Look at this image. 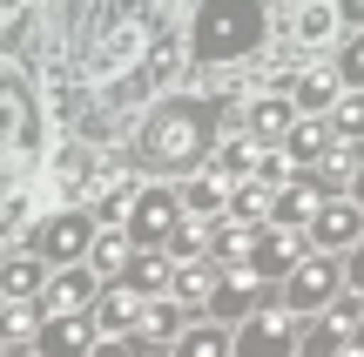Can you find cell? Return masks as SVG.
<instances>
[{
  "label": "cell",
  "mask_w": 364,
  "mask_h": 357,
  "mask_svg": "<svg viewBox=\"0 0 364 357\" xmlns=\"http://www.w3.org/2000/svg\"><path fill=\"white\" fill-rule=\"evenodd\" d=\"M142 155L156 162V169H196V162L209 155V108L203 101L156 108L149 128H142Z\"/></svg>",
  "instance_id": "cell-1"
},
{
  "label": "cell",
  "mask_w": 364,
  "mask_h": 357,
  "mask_svg": "<svg viewBox=\"0 0 364 357\" xmlns=\"http://www.w3.org/2000/svg\"><path fill=\"white\" fill-rule=\"evenodd\" d=\"M263 40V7L257 0H203L196 13V54L203 61H236Z\"/></svg>",
  "instance_id": "cell-2"
},
{
  "label": "cell",
  "mask_w": 364,
  "mask_h": 357,
  "mask_svg": "<svg viewBox=\"0 0 364 357\" xmlns=\"http://www.w3.org/2000/svg\"><path fill=\"white\" fill-rule=\"evenodd\" d=\"M277 283H284V290H277V310H290V317H317V310L344 290V263L331 250H311V256H297Z\"/></svg>",
  "instance_id": "cell-3"
},
{
  "label": "cell",
  "mask_w": 364,
  "mask_h": 357,
  "mask_svg": "<svg viewBox=\"0 0 364 357\" xmlns=\"http://www.w3.org/2000/svg\"><path fill=\"white\" fill-rule=\"evenodd\" d=\"M297 324L304 317H290V310H277V304L250 310L243 324H230V357H290L297 351Z\"/></svg>",
  "instance_id": "cell-4"
},
{
  "label": "cell",
  "mask_w": 364,
  "mask_h": 357,
  "mask_svg": "<svg viewBox=\"0 0 364 357\" xmlns=\"http://www.w3.org/2000/svg\"><path fill=\"white\" fill-rule=\"evenodd\" d=\"M176 216H182L176 189H135V196H129V216H122V229H129L135 250H162V236H169Z\"/></svg>",
  "instance_id": "cell-5"
},
{
  "label": "cell",
  "mask_w": 364,
  "mask_h": 357,
  "mask_svg": "<svg viewBox=\"0 0 364 357\" xmlns=\"http://www.w3.org/2000/svg\"><path fill=\"white\" fill-rule=\"evenodd\" d=\"M88 236H95L88 216H81V209H61V216H48V223H41L34 256H41V263H81V256H88Z\"/></svg>",
  "instance_id": "cell-6"
},
{
  "label": "cell",
  "mask_w": 364,
  "mask_h": 357,
  "mask_svg": "<svg viewBox=\"0 0 364 357\" xmlns=\"http://www.w3.org/2000/svg\"><path fill=\"white\" fill-rule=\"evenodd\" d=\"M216 175L223 182H243V175H263V182H277V155H270V142L263 135H236V142H223L216 148Z\"/></svg>",
  "instance_id": "cell-7"
},
{
  "label": "cell",
  "mask_w": 364,
  "mask_h": 357,
  "mask_svg": "<svg viewBox=\"0 0 364 357\" xmlns=\"http://www.w3.org/2000/svg\"><path fill=\"white\" fill-rule=\"evenodd\" d=\"M304 236H311L317 250L338 256V250H351V243L364 236V209H358V202H317V216L304 223Z\"/></svg>",
  "instance_id": "cell-8"
},
{
  "label": "cell",
  "mask_w": 364,
  "mask_h": 357,
  "mask_svg": "<svg viewBox=\"0 0 364 357\" xmlns=\"http://www.w3.org/2000/svg\"><path fill=\"white\" fill-rule=\"evenodd\" d=\"M95 304V270L61 263L48 283H41V317H68V310H88Z\"/></svg>",
  "instance_id": "cell-9"
},
{
  "label": "cell",
  "mask_w": 364,
  "mask_h": 357,
  "mask_svg": "<svg viewBox=\"0 0 364 357\" xmlns=\"http://www.w3.org/2000/svg\"><path fill=\"white\" fill-rule=\"evenodd\" d=\"M95 337H102V331L88 324V310H68V317H41L34 344H41V357H88Z\"/></svg>",
  "instance_id": "cell-10"
},
{
  "label": "cell",
  "mask_w": 364,
  "mask_h": 357,
  "mask_svg": "<svg viewBox=\"0 0 364 357\" xmlns=\"http://www.w3.org/2000/svg\"><path fill=\"white\" fill-rule=\"evenodd\" d=\"M297 256H304V229H277V223H270V229L257 236V250H250V270H257L263 283H277Z\"/></svg>",
  "instance_id": "cell-11"
},
{
  "label": "cell",
  "mask_w": 364,
  "mask_h": 357,
  "mask_svg": "<svg viewBox=\"0 0 364 357\" xmlns=\"http://www.w3.org/2000/svg\"><path fill=\"white\" fill-rule=\"evenodd\" d=\"M135 310H142V297L129 290V283H108V290H95V304H88V324L102 337H129V324H135Z\"/></svg>",
  "instance_id": "cell-12"
},
{
  "label": "cell",
  "mask_w": 364,
  "mask_h": 357,
  "mask_svg": "<svg viewBox=\"0 0 364 357\" xmlns=\"http://www.w3.org/2000/svg\"><path fill=\"white\" fill-rule=\"evenodd\" d=\"M317 202H324L317 175H304V182H284V189H270V223H277V229H304V223L317 216Z\"/></svg>",
  "instance_id": "cell-13"
},
{
  "label": "cell",
  "mask_w": 364,
  "mask_h": 357,
  "mask_svg": "<svg viewBox=\"0 0 364 357\" xmlns=\"http://www.w3.org/2000/svg\"><path fill=\"white\" fill-rule=\"evenodd\" d=\"M216 277H223V263H209V256H189V263H176L169 270V297L182 310H203L209 304V290H216Z\"/></svg>",
  "instance_id": "cell-14"
},
{
  "label": "cell",
  "mask_w": 364,
  "mask_h": 357,
  "mask_svg": "<svg viewBox=\"0 0 364 357\" xmlns=\"http://www.w3.org/2000/svg\"><path fill=\"white\" fill-rule=\"evenodd\" d=\"M169 250H129V263H122V283H129L135 297H162L169 290Z\"/></svg>",
  "instance_id": "cell-15"
},
{
  "label": "cell",
  "mask_w": 364,
  "mask_h": 357,
  "mask_svg": "<svg viewBox=\"0 0 364 357\" xmlns=\"http://www.w3.org/2000/svg\"><path fill=\"white\" fill-rule=\"evenodd\" d=\"M270 189H277V182L243 175L236 189H223V216H230V223H270Z\"/></svg>",
  "instance_id": "cell-16"
},
{
  "label": "cell",
  "mask_w": 364,
  "mask_h": 357,
  "mask_svg": "<svg viewBox=\"0 0 364 357\" xmlns=\"http://www.w3.org/2000/svg\"><path fill=\"white\" fill-rule=\"evenodd\" d=\"M169 357H230V324H216V317L182 324L176 344H169Z\"/></svg>",
  "instance_id": "cell-17"
},
{
  "label": "cell",
  "mask_w": 364,
  "mask_h": 357,
  "mask_svg": "<svg viewBox=\"0 0 364 357\" xmlns=\"http://www.w3.org/2000/svg\"><path fill=\"white\" fill-rule=\"evenodd\" d=\"M142 40H149V34H142V21H122L115 34L95 48V75H115V67H129L135 54H142Z\"/></svg>",
  "instance_id": "cell-18"
},
{
  "label": "cell",
  "mask_w": 364,
  "mask_h": 357,
  "mask_svg": "<svg viewBox=\"0 0 364 357\" xmlns=\"http://www.w3.org/2000/svg\"><path fill=\"white\" fill-rule=\"evenodd\" d=\"M209 229H216V223H203V216H176V223H169V236H162L169 263H189V256H209Z\"/></svg>",
  "instance_id": "cell-19"
},
{
  "label": "cell",
  "mask_w": 364,
  "mask_h": 357,
  "mask_svg": "<svg viewBox=\"0 0 364 357\" xmlns=\"http://www.w3.org/2000/svg\"><path fill=\"white\" fill-rule=\"evenodd\" d=\"M41 283H48V263H41V256H7V263H0V297H41Z\"/></svg>",
  "instance_id": "cell-20"
},
{
  "label": "cell",
  "mask_w": 364,
  "mask_h": 357,
  "mask_svg": "<svg viewBox=\"0 0 364 357\" xmlns=\"http://www.w3.org/2000/svg\"><path fill=\"white\" fill-rule=\"evenodd\" d=\"M338 148V128L331 121H290V155L297 162H324Z\"/></svg>",
  "instance_id": "cell-21"
},
{
  "label": "cell",
  "mask_w": 364,
  "mask_h": 357,
  "mask_svg": "<svg viewBox=\"0 0 364 357\" xmlns=\"http://www.w3.org/2000/svg\"><path fill=\"white\" fill-rule=\"evenodd\" d=\"M129 229H108V236H88V270L95 277H122V263H129Z\"/></svg>",
  "instance_id": "cell-22"
},
{
  "label": "cell",
  "mask_w": 364,
  "mask_h": 357,
  "mask_svg": "<svg viewBox=\"0 0 364 357\" xmlns=\"http://www.w3.org/2000/svg\"><path fill=\"white\" fill-rule=\"evenodd\" d=\"M223 189H230V182H223V175H196V182L189 189H182V216H203V223H216V216H223Z\"/></svg>",
  "instance_id": "cell-23"
},
{
  "label": "cell",
  "mask_w": 364,
  "mask_h": 357,
  "mask_svg": "<svg viewBox=\"0 0 364 357\" xmlns=\"http://www.w3.org/2000/svg\"><path fill=\"white\" fill-rule=\"evenodd\" d=\"M34 331H41V304H34V297H14V304H0V344H27Z\"/></svg>",
  "instance_id": "cell-24"
},
{
  "label": "cell",
  "mask_w": 364,
  "mask_h": 357,
  "mask_svg": "<svg viewBox=\"0 0 364 357\" xmlns=\"http://www.w3.org/2000/svg\"><path fill=\"white\" fill-rule=\"evenodd\" d=\"M290 121H297V115H290V101H277V94L250 108V135H263V142H270V135H284Z\"/></svg>",
  "instance_id": "cell-25"
},
{
  "label": "cell",
  "mask_w": 364,
  "mask_h": 357,
  "mask_svg": "<svg viewBox=\"0 0 364 357\" xmlns=\"http://www.w3.org/2000/svg\"><path fill=\"white\" fill-rule=\"evenodd\" d=\"M331 27H338V7H304L297 34H304V40H331Z\"/></svg>",
  "instance_id": "cell-26"
},
{
  "label": "cell",
  "mask_w": 364,
  "mask_h": 357,
  "mask_svg": "<svg viewBox=\"0 0 364 357\" xmlns=\"http://www.w3.org/2000/svg\"><path fill=\"white\" fill-rule=\"evenodd\" d=\"M338 135H364V94H351V101L338 108V121H331Z\"/></svg>",
  "instance_id": "cell-27"
},
{
  "label": "cell",
  "mask_w": 364,
  "mask_h": 357,
  "mask_svg": "<svg viewBox=\"0 0 364 357\" xmlns=\"http://www.w3.org/2000/svg\"><path fill=\"white\" fill-rule=\"evenodd\" d=\"M331 75H304V108H331Z\"/></svg>",
  "instance_id": "cell-28"
},
{
  "label": "cell",
  "mask_w": 364,
  "mask_h": 357,
  "mask_svg": "<svg viewBox=\"0 0 364 357\" xmlns=\"http://www.w3.org/2000/svg\"><path fill=\"white\" fill-rule=\"evenodd\" d=\"M344 290H364V236L351 243V256H344Z\"/></svg>",
  "instance_id": "cell-29"
},
{
  "label": "cell",
  "mask_w": 364,
  "mask_h": 357,
  "mask_svg": "<svg viewBox=\"0 0 364 357\" xmlns=\"http://www.w3.org/2000/svg\"><path fill=\"white\" fill-rule=\"evenodd\" d=\"M88 357H135V344H129V337H95Z\"/></svg>",
  "instance_id": "cell-30"
},
{
  "label": "cell",
  "mask_w": 364,
  "mask_h": 357,
  "mask_svg": "<svg viewBox=\"0 0 364 357\" xmlns=\"http://www.w3.org/2000/svg\"><path fill=\"white\" fill-rule=\"evenodd\" d=\"M344 81H358V88H364V40L344 48Z\"/></svg>",
  "instance_id": "cell-31"
},
{
  "label": "cell",
  "mask_w": 364,
  "mask_h": 357,
  "mask_svg": "<svg viewBox=\"0 0 364 357\" xmlns=\"http://www.w3.org/2000/svg\"><path fill=\"white\" fill-rule=\"evenodd\" d=\"M344 182H351V202L364 209V162H358V175H344Z\"/></svg>",
  "instance_id": "cell-32"
},
{
  "label": "cell",
  "mask_w": 364,
  "mask_h": 357,
  "mask_svg": "<svg viewBox=\"0 0 364 357\" xmlns=\"http://www.w3.org/2000/svg\"><path fill=\"white\" fill-rule=\"evenodd\" d=\"M7 7H14V0H0V13H7Z\"/></svg>",
  "instance_id": "cell-33"
},
{
  "label": "cell",
  "mask_w": 364,
  "mask_h": 357,
  "mask_svg": "<svg viewBox=\"0 0 364 357\" xmlns=\"http://www.w3.org/2000/svg\"><path fill=\"white\" fill-rule=\"evenodd\" d=\"M14 357H34V351H14Z\"/></svg>",
  "instance_id": "cell-34"
},
{
  "label": "cell",
  "mask_w": 364,
  "mask_h": 357,
  "mask_svg": "<svg viewBox=\"0 0 364 357\" xmlns=\"http://www.w3.org/2000/svg\"><path fill=\"white\" fill-rule=\"evenodd\" d=\"M0 357H7V344H0Z\"/></svg>",
  "instance_id": "cell-35"
}]
</instances>
